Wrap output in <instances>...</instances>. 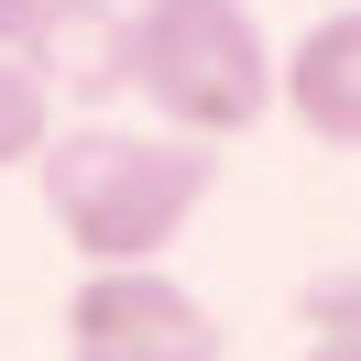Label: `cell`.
I'll use <instances>...</instances> for the list:
<instances>
[{
    "label": "cell",
    "instance_id": "obj_1",
    "mask_svg": "<svg viewBox=\"0 0 361 361\" xmlns=\"http://www.w3.org/2000/svg\"><path fill=\"white\" fill-rule=\"evenodd\" d=\"M55 230L77 263H164V241H186V219L219 186V154L197 132H121V121H55L33 154Z\"/></svg>",
    "mask_w": 361,
    "mask_h": 361
},
{
    "label": "cell",
    "instance_id": "obj_2",
    "mask_svg": "<svg viewBox=\"0 0 361 361\" xmlns=\"http://www.w3.org/2000/svg\"><path fill=\"white\" fill-rule=\"evenodd\" d=\"M132 99L164 132L230 142L274 110V44L241 0H142L132 11Z\"/></svg>",
    "mask_w": 361,
    "mask_h": 361
},
{
    "label": "cell",
    "instance_id": "obj_3",
    "mask_svg": "<svg viewBox=\"0 0 361 361\" xmlns=\"http://www.w3.org/2000/svg\"><path fill=\"white\" fill-rule=\"evenodd\" d=\"M66 361H230V339L164 263H88L66 295Z\"/></svg>",
    "mask_w": 361,
    "mask_h": 361
},
{
    "label": "cell",
    "instance_id": "obj_4",
    "mask_svg": "<svg viewBox=\"0 0 361 361\" xmlns=\"http://www.w3.org/2000/svg\"><path fill=\"white\" fill-rule=\"evenodd\" d=\"M11 55L44 77L55 110H99V99L132 88V11L121 0H33L23 23H11Z\"/></svg>",
    "mask_w": 361,
    "mask_h": 361
},
{
    "label": "cell",
    "instance_id": "obj_5",
    "mask_svg": "<svg viewBox=\"0 0 361 361\" xmlns=\"http://www.w3.org/2000/svg\"><path fill=\"white\" fill-rule=\"evenodd\" d=\"M274 110L329 154H361V0H339L295 33V55H274Z\"/></svg>",
    "mask_w": 361,
    "mask_h": 361
},
{
    "label": "cell",
    "instance_id": "obj_6",
    "mask_svg": "<svg viewBox=\"0 0 361 361\" xmlns=\"http://www.w3.org/2000/svg\"><path fill=\"white\" fill-rule=\"evenodd\" d=\"M295 361H361V274H317L295 295Z\"/></svg>",
    "mask_w": 361,
    "mask_h": 361
},
{
    "label": "cell",
    "instance_id": "obj_7",
    "mask_svg": "<svg viewBox=\"0 0 361 361\" xmlns=\"http://www.w3.org/2000/svg\"><path fill=\"white\" fill-rule=\"evenodd\" d=\"M44 132H55V99H44V77H33L23 55L0 44V164H33V154H44Z\"/></svg>",
    "mask_w": 361,
    "mask_h": 361
},
{
    "label": "cell",
    "instance_id": "obj_8",
    "mask_svg": "<svg viewBox=\"0 0 361 361\" xmlns=\"http://www.w3.org/2000/svg\"><path fill=\"white\" fill-rule=\"evenodd\" d=\"M23 11H33V0H0V44H11V23H23Z\"/></svg>",
    "mask_w": 361,
    "mask_h": 361
}]
</instances>
